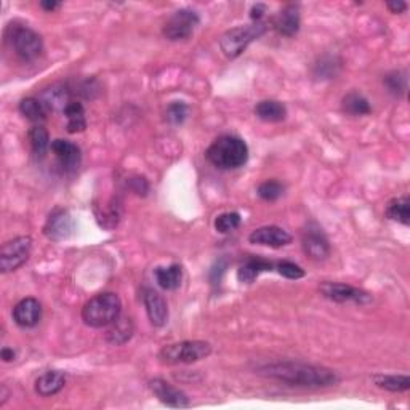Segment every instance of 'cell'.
I'll use <instances>...</instances> for the list:
<instances>
[{
	"mask_svg": "<svg viewBox=\"0 0 410 410\" xmlns=\"http://www.w3.org/2000/svg\"><path fill=\"white\" fill-rule=\"evenodd\" d=\"M257 373L290 386L311 390L328 388V386H335L340 382L338 375L331 369L293 361L263 364V366L257 367Z\"/></svg>",
	"mask_w": 410,
	"mask_h": 410,
	"instance_id": "6da1fadb",
	"label": "cell"
},
{
	"mask_svg": "<svg viewBox=\"0 0 410 410\" xmlns=\"http://www.w3.org/2000/svg\"><path fill=\"white\" fill-rule=\"evenodd\" d=\"M205 155L217 169L234 170L245 165L248 160V146L239 136L223 135L210 144Z\"/></svg>",
	"mask_w": 410,
	"mask_h": 410,
	"instance_id": "7a4b0ae2",
	"label": "cell"
},
{
	"mask_svg": "<svg viewBox=\"0 0 410 410\" xmlns=\"http://www.w3.org/2000/svg\"><path fill=\"white\" fill-rule=\"evenodd\" d=\"M120 309H122V303H120V298L115 293H98L84 305L82 321L94 328L108 327L119 319Z\"/></svg>",
	"mask_w": 410,
	"mask_h": 410,
	"instance_id": "3957f363",
	"label": "cell"
},
{
	"mask_svg": "<svg viewBox=\"0 0 410 410\" xmlns=\"http://www.w3.org/2000/svg\"><path fill=\"white\" fill-rule=\"evenodd\" d=\"M268 25L264 21L252 23V25L247 26H238L226 31L219 39V49L224 53L226 58H238L242 55L248 45H250L253 40H257L267 32Z\"/></svg>",
	"mask_w": 410,
	"mask_h": 410,
	"instance_id": "277c9868",
	"label": "cell"
},
{
	"mask_svg": "<svg viewBox=\"0 0 410 410\" xmlns=\"http://www.w3.org/2000/svg\"><path fill=\"white\" fill-rule=\"evenodd\" d=\"M212 354V345L200 340H186L164 346L159 353V359L169 366L175 364H193L205 359Z\"/></svg>",
	"mask_w": 410,
	"mask_h": 410,
	"instance_id": "5b68a950",
	"label": "cell"
},
{
	"mask_svg": "<svg viewBox=\"0 0 410 410\" xmlns=\"http://www.w3.org/2000/svg\"><path fill=\"white\" fill-rule=\"evenodd\" d=\"M8 42L15 53L23 61H34L42 55L44 42L36 31L26 26H13L10 29Z\"/></svg>",
	"mask_w": 410,
	"mask_h": 410,
	"instance_id": "8992f818",
	"label": "cell"
},
{
	"mask_svg": "<svg viewBox=\"0 0 410 410\" xmlns=\"http://www.w3.org/2000/svg\"><path fill=\"white\" fill-rule=\"evenodd\" d=\"M32 250V239L29 236H20L5 242L0 250V268L2 273H11L25 264Z\"/></svg>",
	"mask_w": 410,
	"mask_h": 410,
	"instance_id": "52a82bcc",
	"label": "cell"
},
{
	"mask_svg": "<svg viewBox=\"0 0 410 410\" xmlns=\"http://www.w3.org/2000/svg\"><path fill=\"white\" fill-rule=\"evenodd\" d=\"M199 15L194 10L181 8L173 13L169 20H167L164 26V36L172 40V42H178V40H186L193 36L196 27L199 26Z\"/></svg>",
	"mask_w": 410,
	"mask_h": 410,
	"instance_id": "ba28073f",
	"label": "cell"
},
{
	"mask_svg": "<svg viewBox=\"0 0 410 410\" xmlns=\"http://www.w3.org/2000/svg\"><path fill=\"white\" fill-rule=\"evenodd\" d=\"M319 290L327 300L335 303H356V305H367L371 303L372 297L369 295L362 288L353 287L350 284H342V282H322Z\"/></svg>",
	"mask_w": 410,
	"mask_h": 410,
	"instance_id": "9c48e42d",
	"label": "cell"
},
{
	"mask_svg": "<svg viewBox=\"0 0 410 410\" xmlns=\"http://www.w3.org/2000/svg\"><path fill=\"white\" fill-rule=\"evenodd\" d=\"M302 247L306 255L316 262H321L331 255V244H328L327 236L316 223H309L305 228L302 234Z\"/></svg>",
	"mask_w": 410,
	"mask_h": 410,
	"instance_id": "30bf717a",
	"label": "cell"
},
{
	"mask_svg": "<svg viewBox=\"0 0 410 410\" xmlns=\"http://www.w3.org/2000/svg\"><path fill=\"white\" fill-rule=\"evenodd\" d=\"M74 229H76V223H74L71 213L65 209H56L50 213L47 223L44 226V234L50 241L61 242L71 238Z\"/></svg>",
	"mask_w": 410,
	"mask_h": 410,
	"instance_id": "8fae6325",
	"label": "cell"
},
{
	"mask_svg": "<svg viewBox=\"0 0 410 410\" xmlns=\"http://www.w3.org/2000/svg\"><path fill=\"white\" fill-rule=\"evenodd\" d=\"M149 390L167 407H189V399L181 390H178L164 378H154L149 382Z\"/></svg>",
	"mask_w": 410,
	"mask_h": 410,
	"instance_id": "7c38bea8",
	"label": "cell"
},
{
	"mask_svg": "<svg viewBox=\"0 0 410 410\" xmlns=\"http://www.w3.org/2000/svg\"><path fill=\"white\" fill-rule=\"evenodd\" d=\"M50 149L51 153L55 154L58 164H60L63 170L71 173L79 169L80 160H82V154H80V148L77 144L58 138V140L51 141Z\"/></svg>",
	"mask_w": 410,
	"mask_h": 410,
	"instance_id": "4fadbf2b",
	"label": "cell"
},
{
	"mask_svg": "<svg viewBox=\"0 0 410 410\" xmlns=\"http://www.w3.org/2000/svg\"><path fill=\"white\" fill-rule=\"evenodd\" d=\"M143 303L146 308V314L154 327H162L169 321V306L165 298L153 288H146L143 293Z\"/></svg>",
	"mask_w": 410,
	"mask_h": 410,
	"instance_id": "5bb4252c",
	"label": "cell"
},
{
	"mask_svg": "<svg viewBox=\"0 0 410 410\" xmlns=\"http://www.w3.org/2000/svg\"><path fill=\"white\" fill-rule=\"evenodd\" d=\"M248 241H250V244L255 245L279 248L290 244L292 236L288 234L286 229H282L279 226H263L253 231V233L248 236Z\"/></svg>",
	"mask_w": 410,
	"mask_h": 410,
	"instance_id": "9a60e30c",
	"label": "cell"
},
{
	"mask_svg": "<svg viewBox=\"0 0 410 410\" xmlns=\"http://www.w3.org/2000/svg\"><path fill=\"white\" fill-rule=\"evenodd\" d=\"M300 25H302V16H300L298 5H286L273 21V26L281 36L293 37L297 36L300 31Z\"/></svg>",
	"mask_w": 410,
	"mask_h": 410,
	"instance_id": "2e32d148",
	"label": "cell"
},
{
	"mask_svg": "<svg viewBox=\"0 0 410 410\" xmlns=\"http://www.w3.org/2000/svg\"><path fill=\"white\" fill-rule=\"evenodd\" d=\"M40 316H42V306L36 298H23L13 308V321L23 328L37 326Z\"/></svg>",
	"mask_w": 410,
	"mask_h": 410,
	"instance_id": "e0dca14e",
	"label": "cell"
},
{
	"mask_svg": "<svg viewBox=\"0 0 410 410\" xmlns=\"http://www.w3.org/2000/svg\"><path fill=\"white\" fill-rule=\"evenodd\" d=\"M40 103H42L44 108L49 111H63L68 108L69 103H71V91L66 85H51L49 89H45L39 96Z\"/></svg>",
	"mask_w": 410,
	"mask_h": 410,
	"instance_id": "ac0fdd59",
	"label": "cell"
},
{
	"mask_svg": "<svg viewBox=\"0 0 410 410\" xmlns=\"http://www.w3.org/2000/svg\"><path fill=\"white\" fill-rule=\"evenodd\" d=\"M66 385V373L61 371H49L36 380V392L42 397H50L60 392Z\"/></svg>",
	"mask_w": 410,
	"mask_h": 410,
	"instance_id": "d6986e66",
	"label": "cell"
},
{
	"mask_svg": "<svg viewBox=\"0 0 410 410\" xmlns=\"http://www.w3.org/2000/svg\"><path fill=\"white\" fill-rule=\"evenodd\" d=\"M274 264L268 262V260L252 257L245 260L244 263L241 264L238 269V279L242 284H252L253 281L262 273H267V271H273Z\"/></svg>",
	"mask_w": 410,
	"mask_h": 410,
	"instance_id": "ffe728a7",
	"label": "cell"
},
{
	"mask_svg": "<svg viewBox=\"0 0 410 410\" xmlns=\"http://www.w3.org/2000/svg\"><path fill=\"white\" fill-rule=\"evenodd\" d=\"M255 115L260 120H263V122L276 124V122H282V120L286 119L287 109L281 101L263 100V101L257 103Z\"/></svg>",
	"mask_w": 410,
	"mask_h": 410,
	"instance_id": "44dd1931",
	"label": "cell"
},
{
	"mask_svg": "<svg viewBox=\"0 0 410 410\" xmlns=\"http://www.w3.org/2000/svg\"><path fill=\"white\" fill-rule=\"evenodd\" d=\"M154 277L159 287L164 288V290H177L181 286L183 269L180 264H170L167 268L159 267L154 271Z\"/></svg>",
	"mask_w": 410,
	"mask_h": 410,
	"instance_id": "7402d4cb",
	"label": "cell"
},
{
	"mask_svg": "<svg viewBox=\"0 0 410 410\" xmlns=\"http://www.w3.org/2000/svg\"><path fill=\"white\" fill-rule=\"evenodd\" d=\"M134 322H132L130 317H120L119 319L113 322L111 328H109L108 333H106V340L111 345H125L129 340L132 338V335H134Z\"/></svg>",
	"mask_w": 410,
	"mask_h": 410,
	"instance_id": "603a6c76",
	"label": "cell"
},
{
	"mask_svg": "<svg viewBox=\"0 0 410 410\" xmlns=\"http://www.w3.org/2000/svg\"><path fill=\"white\" fill-rule=\"evenodd\" d=\"M386 218L392 219V222H397L404 224V226H409L410 224V199L407 196H401V198H396L388 202L385 210Z\"/></svg>",
	"mask_w": 410,
	"mask_h": 410,
	"instance_id": "cb8c5ba5",
	"label": "cell"
},
{
	"mask_svg": "<svg viewBox=\"0 0 410 410\" xmlns=\"http://www.w3.org/2000/svg\"><path fill=\"white\" fill-rule=\"evenodd\" d=\"M65 117L68 120L66 129L69 134H80L87 129V119H85V109L82 103L71 101L65 109Z\"/></svg>",
	"mask_w": 410,
	"mask_h": 410,
	"instance_id": "d4e9b609",
	"label": "cell"
},
{
	"mask_svg": "<svg viewBox=\"0 0 410 410\" xmlns=\"http://www.w3.org/2000/svg\"><path fill=\"white\" fill-rule=\"evenodd\" d=\"M372 380L378 388L391 391V392H404L410 390V378L407 377V375L375 373Z\"/></svg>",
	"mask_w": 410,
	"mask_h": 410,
	"instance_id": "484cf974",
	"label": "cell"
},
{
	"mask_svg": "<svg viewBox=\"0 0 410 410\" xmlns=\"http://www.w3.org/2000/svg\"><path fill=\"white\" fill-rule=\"evenodd\" d=\"M342 108L346 114L350 115H367L372 113V106L369 100L364 95L357 94V91H350L346 94L342 100Z\"/></svg>",
	"mask_w": 410,
	"mask_h": 410,
	"instance_id": "4316f807",
	"label": "cell"
},
{
	"mask_svg": "<svg viewBox=\"0 0 410 410\" xmlns=\"http://www.w3.org/2000/svg\"><path fill=\"white\" fill-rule=\"evenodd\" d=\"M27 138H29V144H31L32 154L39 159L45 158V154H47V151L51 146L49 132L45 130L42 125H34L32 129L29 130Z\"/></svg>",
	"mask_w": 410,
	"mask_h": 410,
	"instance_id": "83f0119b",
	"label": "cell"
},
{
	"mask_svg": "<svg viewBox=\"0 0 410 410\" xmlns=\"http://www.w3.org/2000/svg\"><path fill=\"white\" fill-rule=\"evenodd\" d=\"M20 113L34 124L44 122L47 117V109L44 108L39 98H25L20 103Z\"/></svg>",
	"mask_w": 410,
	"mask_h": 410,
	"instance_id": "f1b7e54d",
	"label": "cell"
},
{
	"mask_svg": "<svg viewBox=\"0 0 410 410\" xmlns=\"http://www.w3.org/2000/svg\"><path fill=\"white\" fill-rule=\"evenodd\" d=\"M383 84L391 95L404 96L407 94V74L404 71H392L386 74Z\"/></svg>",
	"mask_w": 410,
	"mask_h": 410,
	"instance_id": "f546056e",
	"label": "cell"
},
{
	"mask_svg": "<svg viewBox=\"0 0 410 410\" xmlns=\"http://www.w3.org/2000/svg\"><path fill=\"white\" fill-rule=\"evenodd\" d=\"M242 218L238 212H226L218 215L215 219V229L222 234H228L231 231L238 229L241 226Z\"/></svg>",
	"mask_w": 410,
	"mask_h": 410,
	"instance_id": "4dcf8cb0",
	"label": "cell"
},
{
	"mask_svg": "<svg viewBox=\"0 0 410 410\" xmlns=\"http://www.w3.org/2000/svg\"><path fill=\"white\" fill-rule=\"evenodd\" d=\"M189 108L183 101H173L165 109V120L172 125H181L188 117Z\"/></svg>",
	"mask_w": 410,
	"mask_h": 410,
	"instance_id": "1f68e13d",
	"label": "cell"
},
{
	"mask_svg": "<svg viewBox=\"0 0 410 410\" xmlns=\"http://www.w3.org/2000/svg\"><path fill=\"white\" fill-rule=\"evenodd\" d=\"M98 219H100L101 226H105L108 229L117 226L120 219V205L117 202L111 200L108 205H105V210L98 213Z\"/></svg>",
	"mask_w": 410,
	"mask_h": 410,
	"instance_id": "d6a6232c",
	"label": "cell"
},
{
	"mask_svg": "<svg viewBox=\"0 0 410 410\" xmlns=\"http://www.w3.org/2000/svg\"><path fill=\"white\" fill-rule=\"evenodd\" d=\"M258 196L267 202H274L284 194V186L276 180H268L258 186Z\"/></svg>",
	"mask_w": 410,
	"mask_h": 410,
	"instance_id": "836d02e7",
	"label": "cell"
},
{
	"mask_svg": "<svg viewBox=\"0 0 410 410\" xmlns=\"http://www.w3.org/2000/svg\"><path fill=\"white\" fill-rule=\"evenodd\" d=\"M277 271H279L281 276H284L286 279L290 281H297L305 277V269L302 267H298L297 263L292 262H281L277 264Z\"/></svg>",
	"mask_w": 410,
	"mask_h": 410,
	"instance_id": "e575fe53",
	"label": "cell"
},
{
	"mask_svg": "<svg viewBox=\"0 0 410 410\" xmlns=\"http://www.w3.org/2000/svg\"><path fill=\"white\" fill-rule=\"evenodd\" d=\"M130 188H132V191H135L136 194H146L148 193V189H149V186H148V183H146V180H144L143 177H136V178H132L130 180Z\"/></svg>",
	"mask_w": 410,
	"mask_h": 410,
	"instance_id": "d590c367",
	"label": "cell"
},
{
	"mask_svg": "<svg viewBox=\"0 0 410 410\" xmlns=\"http://www.w3.org/2000/svg\"><path fill=\"white\" fill-rule=\"evenodd\" d=\"M264 13H267V5L257 4V5H253L252 10H250V18L253 23H258V21L263 20Z\"/></svg>",
	"mask_w": 410,
	"mask_h": 410,
	"instance_id": "8d00e7d4",
	"label": "cell"
},
{
	"mask_svg": "<svg viewBox=\"0 0 410 410\" xmlns=\"http://www.w3.org/2000/svg\"><path fill=\"white\" fill-rule=\"evenodd\" d=\"M386 7L391 11V13H404L407 10V4L402 2V0H395V2H388Z\"/></svg>",
	"mask_w": 410,
	"mask_h": 410,
	"instance_id": "74e56055",
	"label": "cell"
},
{
	"mask_svg": "<svg viewBox=\"0 0 410 410\" xmlns=\"http://www.w3.org/2000/svg\"><path fill=\"white\" fill-rule=\"evenodd\" d=\"M0 357H2V361L4 362H13L16 359V351L13 348H2V351H0Z\"/></svg>",
	"mask_w": 410,
	"mask_h": 410,
	"instance_id": "f35d334b",
	"label": "cell"
},
{
	"mask_svg": "<svg viewBox=\"0 0 410 410\" xmlns=\"http://www.w3.org/2000/svg\"><path fill=\"white\" fill-rule=\"evenodd\" d=\"M60 7H61V4L56 2V0H42V2H40V8L45 11H55Z\"/></svg>",
	"mask_w": 410,
	"mask_h": 410,
	"instance_id": "ab89813d",
	"label": "cell"
}]
</instances>
